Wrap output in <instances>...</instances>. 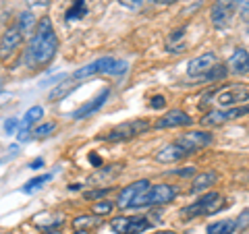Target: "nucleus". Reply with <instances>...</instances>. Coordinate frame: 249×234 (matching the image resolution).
Returning <instances> with one entry per match:
<instances>
[{
  "instance_id": "423d86ee",
  "label": "nucleus",
  "mask_w": 249,
  "mask_h": 234,
  "mask_svg": "<svg viewBox=\"0 0 249 234\" xmlns=\"http://www.w3.org/2000/svg\"><path fill=\"white\" fill-rule=\"evenodd\" d=\"M147 129H150L147 120H129V122H123L119 127H114L106 135H102V139H108V141H124V139H133L137 135H142Z\"/></svg>"
},
{
  "instance_id": "c9c22d12",
  "label": "nucleus",
  "mask_w": 249,
  "mask_h": 234,
  "mask_svg": "<svg viewBox=\"0 0 249 234\" xmlns=\"http://www.w3.org/2000/svg\"><path fill=\"white\" fill-rule=\"evenodd\" d=\"M173 174H178V176H191V174H196V168L189 166V168H183V170H177V172Z\"/></svg>"
},
{
  "instance_id": "412c9836",
  "label": "nucleus",
  "mask_w": 249,
  "mask_h": 234,
  "mask_svg": "<svg viewBox=\"0 0 249 234\" xmlns=\"http://www.w3.org/2000/svg\"><path fill=\"white\" fill-rule=\"evenodd\" d=\"M52 178V174H44V176H36V178H31V181L23 186V193H27V195H31V193H36V191H40L42 186L48 183Z\"/></svg>"
},
{
  "instance_id": "6ab92c4d",
  "label": "nucleus",
  "mask_w": 249,
  "mask_h": 234,
  "mask_svg": "<svg viewBox=\"0 0 249 234\" xmlns=\"http://www.w3.org/2000/svg\"><path fill=\"white\" fill-rule=\"evenodd\" d=\"M208 234H235V220H218L210 224Z\"/></svg>"
},
{
  "instance_id": "9d476101",
  "label": "nucleus",
  "mask_w": 249,
  "mask_h": 234,
  "mask_svg": "<svg viewBox=\"0 0 249 234\" xmlns=\"http://www.w3.org/2000/svg\"><path fill=\"white\" fill-rule=\"evenodd\" d=\"M150 186H152L150 181H137L133 184L124 186V189L121 191V195H119V199H116V207H121V209L131 207V203L135 201V197H139L142 193H145Z\"/></svg>"
},
{
  "instance_id": "c03bdc74",
  "label": "nucleus",
  "mask_w": 249,
  "mask_h": 234,
  "mask_svg": "<svg viewBox=\"0 0 249 234\" xmlns=\"http://www.w3.org/2000/svg\"><path fill=\"white\" fill-rule=\"evenodd\" d=\"M75 234H89L88 230H75Z\"/></svg>"
},
{
  "instance_id": "f3484780",
  "label": "nucleus",
  "mask_w": 249,
  "mask_h": 234,
  "mask_svg": "<svg viewBox=\"0 0 249 234\" xmlns=\"http://www.w3.org/2000/svg\"><path fill=\"white\" fill-rule=\"evenodd\" d=\"M185 155H187V153H185L177 143H168V145L162 147L158 153H156V160H158L160 164H173V162L183 160Z\"/></svg>"
},
{
  "instance_id": "4be33fe9",
  "label": "nucleus",
  "mask_w": 249,
  "mask_h": 234,
  "mask_svg": "<svg viewBox=\"0 0 249 234\" xmlns=\"http://www.w3.org/2000/svg\"><path fill=\"white\" fill-rule=\"evenodd\" d=\"M44 116V108L42 106H34V108H29V110L25 112V118H23V122H21V127H31L34 122H37Z\"/></svg>"
},
{
  "instance_id": "a878e982",
  "label": "nucleus",
  "mask_w": 249,
  "mask_h": 234,
  "mask_svg": "<svg viewBox=\"0 0 249 234\" xmlns=\"http://www.w3.org/2000/svg\"><path fill=\"white\" fill-rule=\"evenodd\" d=\"M112 207H114V203H112V201H98V203H93L91 205V214L93 216H108V214H110L112 212Z\"/></svg>"
},
{
  "instance_id": "58836bf2",
  "label": "nucleus",
  "mask_w": 249,
  "mask_h": 234,
  "mask_svg": "<svg viewBox=\"0 0 249 234\" xmlns=\"http://www.w3.org/2000/svg\"><path fill=\"white\" fill-rule=\"evenodd\" d=\"M42 166H44V160H42V158H37V160H34V162L29 164V168H31V170H40Z\"/></svg>"
},
{
  "instance_id": "a19ab883",
  "label": "nucleus",
  "mask_w": 249,
  "mask_h": 234,
  "mask_svg": "<svg viewBox=\"0 0 249 234\" xmlns=\"http://www.w3.org/2000/svg\"><path fill=\"white\" fill-rule=\"evenodd\" d=\"M154 2H160V4H173L177 0H154Z\"/></svg>"
},
{
  "instance_id": "ea45409f",
  "label": "nucleus",
  "mask_w": 249,
  "mask_h": 234,
  "mask_svg": "<svg viewBox=\"0 0 249 234\" xmlns=\"http://www.w3.org/2000/svg\"><path fill=\"white\" fill-rule=\"evenodd\" d=\"M27 2H29L31 6H48L50 0H27Z\"/></svg>"
},
{
  "instance_id": "aec40b11",
  "label": "nucleus",
  "mask_w": 249,
  "mask_h": 234,
  "mask_svg": "<svg viewBox=\"0 0 249 234\" xmlns=\"http://www.w3.org/2000/svg\"><path fill=\"white\" fill-rule=\"evenodd\" d=\"M85 15H88V4H85V0H75L73 6L67 11V21H79L85 17Z\"/></svg>"
},
{
  "instance_id": "473e14b6",
  "label": "nucleus",
  "mask_w": 249,
  "mask_h": 234,
  "mask_svg": "<svg viewBox=\"0 0 249 234\" xmlns=\"http://www.w3.org/2000/svg\"><path fill=\"white\" fill-rule=\"evenodd\" d=\"M106 193H108V189H100V191H88V193L83 195V197H85V199H91V201H93V199H98V197H104Z\"/></svg>"
},
{
  "instance_id": "5701e85b",
  "label": "nucleus",
  "mask_w": 249,
  "mask_h": 234,
  "mask_svg": "<svg viewBox=\"0 0 249 234\" xmlns=\"http://www.w3.org/2000/svg\"><path fill=\"white\" fill-rule=\"evenodd\" d=\"M98 224H100L98 217H91V216H79V217H75L73 228H75V230H89V228H93V226H98Z\"/></svg>"
},
{
  "instance_id": "2f4dec72",
  "label": "nucleus",
  "mask_w": 249,
  "mask_h": 234,
  "mask_svg": "<svg viewBox=\"0 0 249 234\" xmlns=\"http://www.w3.org/2000/svg\"><path fill=\"white\" fill-rule=\"evenodd\" d=\"M235 13H249V0H231Z\"/></svg>"
},
{
  "instance_id": "cd10ccee",
  "label": "nucleus",
  "mask_w": 249,
  "mask_h": 234,
  "mask_svg": "<svg viewBox=\"0 0 249 234\" xmlns=\"http://www.w3.org/2000/svg\"><path fill=\"white\" fill-rule=\"evenodd\" d=\"M245 228H249V209H243V212L239 214V217L235 220V232L245 230Z\"/></svg>"
},
{
  "instance_id": "6e6552de",
  "label": "nucleus",
  "mask_w": 249,
  "mask_h": 234,
  "mask_svg": "<svg viewBox=\"0 0 249 234\" xmlns=\"http://www.w3.org/2000/svg\"><path fill=\"white\" fill-rule=\"evenodd\" d=\"M243 114H249V106L247 108H229V110H212L201 118V124H204V127H218V124L235 120Z\"/></svg>"
},
{
  "instance_id": "393cba45",
  "label": "nucleus",
  "mask_w": 249,
  "mask_h": 234,
  "mask_svg": "<svg viewBox=\"0 0 249 234\" xmlns=\"http://www.w3.org/2000/svg\"><path fill=\"white\" fill-rule=\"evenodd\" d=\"M227 73H229V68L224 67V65H214L204 77H206L208 81H218V79H224V77H227Z\"/></svg>"
},
{
  "instance_id": "2eb2a0df",
  "label": "nucleus",
  "mask_w": 249,
  "mask_h": 234,
  "mask_svg": "<svg viewBox=\"0 0 249 234\" xmlns=\"http://www.w3.org/2000/svg\"><path fill=\"white\" fill-rule=\"evenodd\" d=\"M108 96H110V89H108V87H104L102 91H100V93H98V96H96V98H93V100H91V102H89V104H85V106H81V108H79V110H75V112H73V118H75V120H81V118H88V116H89V114H93V112H98V110H100V108H102V106L106 104V100H108Z\"/></svg>"
},
{
  "instance_id": "9b49d317",
  "label": "nucleus",
  "mask_w": 249,
  "mask_h": 234,
  "mask_svg": "<svg viewBox=\"0 0 249 234\" xmlns=\"http://www.w3.org/2000/svg\"><path fill=\"white\" fill-rule=\"evenodd\" d=\"M116 62V58L112 56H104V58H98L96 62H91V65H85L83 68H79V71H75L73 79H88V77L91 75H98V73H106L112 68V65Z\"/></svg>"
},
{
  "instance_id": "b1692460",
  "label": "nucleus",
  "mask_w": 249,
  "mask_h": 234,
  "mask_svg": "<svg viewBox=\"0 0 249 234\" xmlns=\"http://www.w3.org/2000/svg\"><path fill=\"white\" fill-rule=\"evenodd\" d=\"M37 226H42V228H50V230H54L56 226H60L62 222V216L58 214V216H37Z\"/></svg>"
},
{
  "instance_id": "7c9ffc66",
  "label": "nucleus",
  "mask_w": 249,
  "mask_h": 234,
  "mask_svg": "<svg viewBox=\"0 0 249 234\" xmlns=\"http://www.w3.org/2000/svg\"><path fill=\"white\" fill-rule=\"evenodd\" d=\"M119 2L124 6V9H131V11H139L142 6L145 4V0H119Z\"/></svg>"
},
{
  "instance_id": "20e7f679",
  "label": "nucleus",
  "mask_w": 249,
  "mask_h": 234,
  "mask_svg": "<svg viewBox=\"0 0 249 234\" xmlns=\"http://www.w3.org/2000/svg\"><path fill=\"white\" fill-rule=\"evenodd\" d=\"M175 143L181 147V150L187 155H191V153L204 150V147H208L210 143H212V133H206V131H187V133H183V135L177 139Z\"/></svg>"
},
{
  "instance_id": "4c0bfd02",
  "label": "nucleus",
  "mask_w": 249,
  "mask_h": 234,
  "mask_svg": "<svg viewBox=\"0 0 249 234\" xmlns=\"http://www.w3.org/2000/svg\"><path fill=\"white\" fill-rule=\"evenodd\" d=\"M89 162H91V164H93V166H96V168H100V166H102V158H100L98 153H89Z\"/></svg>"
},
{
  "instance_id": "1a4fd4ad",
  "label": "nucleus",
  "mask_w": 249,
  "mask_h": 234,
  "mask_svg": "<svg viewBox=\"0 0 249 234\" xmlns=\"http://www.w3.org/2000/svg\"><path fill=\"white\" fill-rule=\"evenodd\" d=\"M232 15H235V6H232L231 0H216L212 11H210V17H212L214 27L224 29L231 23Z\"/></svg>"
},
{
  "instance_id": "c756f323",
  "label": "nucleus",
  "mask_w": 249,
  "mask_h": 234,
  "mask_svg": "<svg viewBox=\"0 0 249 234\" xmlns=\"http://www.w3.org/2000/svg\"><path fill=\"white\" fill-rule=\"evenodd\" d=\"M127 68H129V65H127L124 60H116L114 65H112V68L108 71V75H123L124 71H127Z\"/></svg>"
},
{
  "instance_id": "f257e3e1",
  "label": "nucleus",
  "mask_w": 249,
  "mask_h": 234,
  "mask_svg": "<svg viewBox=\"0 0 249 234\" xmlns=\"http://www.w3.org/2000/svg\"><path fill=\"white\" fill-rule=\"evenodd\" d=\"M58 48V40L56 33L52 29V23L48 17H44L40 23H37V29L34 37H31L29 44V62L34 67H44L54 58Z\"/></svg>"
},
{
  "instance_id": "a211bd4d",
  "label": "nucleus",
  "mask_w": 249,
  "mask_h": 234,
  "mask_svg": "<svg viewBox=\"0 0 249 234\" xmlns=\"http://www.w3.org/2000/svg\"><path fill=\"white\" fill-rule=\"evenodd\" d=\"M216 181H218V174L214 172V170H206V172H201V174H197L196 178H193V183H191V193H201V191H206L208 186H212Z\"/></svg>"
},
{
  "instance_id": "4468645a",
  "label": "nucleus",
  "mask_w": 249,
  "mask_h": 234,
  "mask_svg": "<svg viewBox=\"0 0 249 234\" xmlns=\"http://www.w3.org/2000/svg\"><path fill=\"white\" fill-rule=\"evenodd\" d=\"M214 65H216V54H214V52L201 54V56L189 60V65H187V75H191V77H201V75H206Z\"/></svg>"
},
{
  "instance_id": "f03ea898",
  "label": "nucleus",
  "mask_w": 249,
  "mask_h": 234,
  "mask_svg": "<svg viewBox=\"0 0 249 234\" xmlns=\"http://www.w3.org/2000/svg\"><path fill=\"white\" fill-rule=\"evenodd\" d=\"M224 201L220 193H208L204 197H199L196 203L187 205L181 209V217L183 220H191V217H199V216H214L222 209Z\"/></svg>"
},
{
  "instance_id": "bb28decb",
  "label": "nucleus",
  "mask_w": 249,
  "mask_h": 234,
  "mask_svg": "<svg viewBox=\"0 0 249 234\" xmlns=\"http://www.w3.org/2000/svg\"><path fill=\"white\" fill-rule=\"evenodd\" d=\"M31 25H34V15H31V13H23L21 17H19V25H17L19 31H21L23 35H27L29 31H31Z\"/></svg>"
},
{
  "instance_id": "72a5a7b5",
  "label": "nucleus",
  "mask_w": 249,
  "mask_h": 234,
  "mask_svg": "<svg viewBox=\"0 0 249 234\" xmlns=\"http://www.w3.org/2000/svg\"><path fill=\"white\" fill-rule=\"evenodd\" d=\"M17 118H9V120H6L4 122V131L6 133H9V135H13V133H15V129H17Z\"/></svg>"
},
{
  "instance_id": "dca6fc26",
  "label": "nucleus",
  "mask_w": 249,
  "mask_h": 234,
  "mask_svg": "<svg viewBox=\"0 0 249 234\" xmlns=\"http://www.w3.org/2000/svg\"><path fill=\"white\" fill-rule=\"evenodd\" d=\"M227 68L231 73H235V75L249 73V52L245 48H237L235 52L231 54Z\"/></svg>"
},
{
  "instance_id": "79ce46f5",
  "label": "nucleus",
  "mask_w": 249,
  "mask_h": 234,
  "mask_svg": "<svg viewBox=\"0 0 249 234\" xmlns=\"http://www.w3.org/2000/svg\"><path fill=\"white\" fill-rule=\"evenodd\" d=\"M156 234H177V232H173V230H162V232H156Z\"/></svg>"
},
{
  "instance_id": "f704fd0d",
  "label": "nucleus",
  "mask_w": 249,
  "mask_h": 234,
  "mask_svg": "<svg viewBox=\"0 0 249 234\" xmlns=\"http://www.w3.org/2000/svg\"><path fill=\"white\" fill-rule=\"evenodd\" d=\"M152 108H164L166 106V100H164V96H156V98H152V104H150Z\"/></svg>"
},
{
  "instance_id": "37998d69",
  "label": "nucleus",
  "mask_w": 249,
  "mask_h": 234,
  "mask_svg": "<svg viewBox=\"0 0 249 234\" xmlns=\"http://www.w3.org/2000/svg\"><path fill=\"white\" fill-rule=\"evenodd\" d=\"M46 234H62V232H60V230H56V228H54V230H48Z\"/></svg>"
},
{
  "instance_id": "e433bc0d",
  "label": "nucleus",
  "mask_w": 249,
  "mask_h": 234,
  "mask_svg": "<svg viewBox=\"0 0 249 234\" xmlns=\"http://www.w3.org/2000/svg\"><path fill=\"white\" fill-rule=\"evenodd\" d=\"M17 139H19V141H27V139H29V129H27V127H21Z\"/></svg>"
},
{
  "instance_id": "7ed1b4c3",
  "label": "nucleus",
  "mask_w": 249,
  "mask_h": 234,
  "mask_svg": "<svg viewBox=\"0 0 249 234\" xmlns=\"http://www.w3.org/2000/svg\"><path fill=\"white\" fill-rule=\"evenodd\" d=\"M177 197V189L170 184H154L150 186L145 193H142L139 197H135V201L131 203V207H150V205H164L168 201H173Z\"/></svg>"
},
{
  "instance_id": "f8f14e48",
  "label": "nucleus",
  "mask_w": 249,
  "mask_h": 234,
  "mask_svg": "<svg viewBox=\"0 0 249 234\" xmlns=\"http://www.w3.org/2000/svg\"><path fill=\"white\" fill-rule=\"evenodd\" d=\"M23 42V33L19 31V27H11L4 31L2 40H0V60H6L11 54L19 48V44Z\"/></svg>"
},
{
  "instance_id": "0eeeda50",
  "label": "nucleus",
  "mask_w": 249,
  "mask_h": 234,
  "mask_svg": "<svg viewBox=\"0 0 249 234\" xmlns=\"http://www.w3.org/2000/svg\"><path fill=\"white\" fill-rule=\"evenodd\" d=\"M249 100V89L243 85H232V87L220 89L216 93V104H220L222 108H231L235 104H245Z\"/></svg>"
},
{
  "instance_id": "ddd939ff",
  "label": "nucleus",
  "mask_w": 249,
  "mask_h": 234,
  "mask_svg": "<svg viewBox=\"0 0 249 234\" xmlns=\"http://www.w3.org/2000/svg\"><path fill=\"white\" fill-rule=\"evenodd\" d=\"M191 116L187 114V112H183V110H170V112H166L162 118H158L156 120V124L154 127L156 129H173V127H189L191 124Z\"/></svg>"
},
{
  "instance_id": "39448f33",
  "label": "nucleus",
  "mask_w": 249,
  "mask_h": 234,
  "mask_svg": "<svg viewBox=\"0 0 249 234\" xmlns=\"http://www.w3.org/2000/svg\"><path fill=\"white\" fill-rule=\"evenodd\" d=\"M150 220L147 217H139V216H121V217H114L110 222V228L116 234H142L150 228Z\"/></svg>"
},
{
  "instance_id": "c85d7f7f",
  "label": "nucleus",
  "mask_w": 249,
  "mask_h": 234,
  "mask_svg": "<svg viewBox=\"0 0 249 234\" xmlns=\"http://www.w3.org/2000/svg\"><path fill=\"white\" fill-rule=\"evenodd\" d=\"M54 129H56V124H54V122H46V124H40V127L34 131V135L36 137H48Z\"/></svg>"
}]
</instances>
